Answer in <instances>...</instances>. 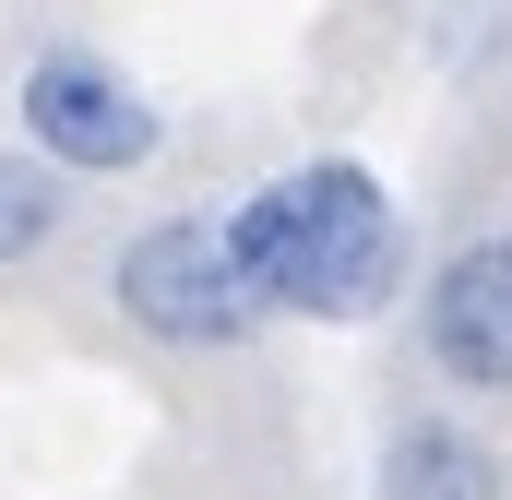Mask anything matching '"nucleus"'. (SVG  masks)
Here are the masks:
<instances>
[{"instance_id": "obj_1", "label": "nucleus", "mask_w": 512, "mask_h": 500, "mask_svg": "<svg viewBox=\"0 0 512 500\" xmlns=\"http://www.w3.org/2000/svg\"><path fill=\"white\" fill-rule=\"evenodd\" d=\"M262 322H370L405 298V215L358 155H298L215 215Z\"/></svg>"}, {"instance_id": "obj_2", "label": "nucleus", "mask_w": 512, "mask_h": 500, "mask_svg": "<svg viewBox=\"0 0 512 500\" xmlns=\"http://www.w3.org/2000/svg\"><path fill=\"white\" fill-rule=\"evenodd\" d=\"M108 298H120L131 334H155V346H179V358H215V346H251L262 334V298L239 286L215 215H155V227H131L120 262H108Z\"/></svg>"}, {"instance_id": "obj_3", "label": "nucleus", "mask_w": 512, "mask_h": 500, "mask_svg": "<svg viewBox=\"0 0 512 500\" xmlns=\"http://www.w3.org/2000/svg\"><path fill=\"white\" fill-rule=\"evenodd\" d=\"M12 108H24V155L60 167V179H131V167H155V143H167V108L131 84L108 48H84V36L36 48L24 84H12Z\"/></svg>"}, {"instance_id": "obj_4", "label": "nucleus", "mask_w": 512, "mask_h": 500, "mask_svg": "<svg viewBox=\"0 0 512 500\" xmlns=\"http://www.w3.org/2000/svg\"><path fill=\"white\" fill-rule=\"evenodd\" d=\"M417 358L477 393V405H512V227H477L429 262L417 286Z\"/></svg>"}, {"instance_id": "obj_5", "label": "nucleus", "mask_w": 512, "mask_h": 500, "mask_svg": "<svg viewBox=\"0 0 512 500\" xmlns=\"http://www.w3.org/2000/svg\"><path fill=\"white\" fill-rule=\"evenodd\" d=\"M382 500H512V465L477 417L417 405V417L382 429Z\"/></svg>"}, {"instance_id": "obj_6", "label": "nucleus", "mask_w": 512, "mask_h": 500, "mask_svg": "<svg viewBox=\"0 0 512 500\" xmlns=\"http://www.w3.org/2000/svg\"><path fill=\"white\" fill-rule=\"evenodd\" d=\"M72 227V179L36 167V155H0V274H24L36 250H60Z\"/></svg>"}]
</instances>
